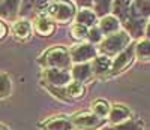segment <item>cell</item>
Listing matches in <instances>:
<instances>
[{"mask_svg": "<svg viewBox=\"0 0 150 130\" xmlns=\"http://www.w3.org/2000/svg\"><path fill=\"white\" fill-rule=\"evenodd\" d=\"M111 14L120 21L122 29L132 39L140 41L144 37L146 25L150 18V0H116Z\"/></svg>", "mask_w": 150, "mask_h": 130, "instance_id": "6da1fadb", "label": "cell"}, {"mask_svg": "<svg viewBox=\"0 0 150 130\" xmlns=\"http://www.w3.org/2000/svg\"><path fill=\"white\" fill-rule=\"evenodd\" d=\"M38 64L42 69H65L71 70L74 63L71 58V49L65 45H53L45 49L38 58Z\"/></svg>", "mask_w": 150, "mask_h": 130, "instance_id": "7a4b0ae2", "label": "cell"}, {"mask_svg": "<svg viewBox=\"0 0 150 130\" xmlns=\"http://www.w3.org/2000/svg\"><path fill=\"white\" fill-rule=\"evenodd\" d=\"M132 42H134V39L125 30H120L119 33H114L111 36H105L104 41L98 45V53L101 56L108 57V58H114L122 53V51L126 49Z\"/></svg>", "mask_w": 150, "mask_h": 130, "instance_id": "3957f363", "label": "cell"}, {"mask_svg": "<svg viewBox=\"0 0 150 130\" xmlns=\"http://www.w3.org/2000/svg\"><path fill=\"white\" fill-rule=\"evenodd\" d=\"M78 8L72 0H54L45 14L56 24H69L75 21Z\"/></svg>", "mask_w": 150, "mask_h": 130, "instance_id": "277c9868", "label": "cell"}, {"mask_svg": "<svg viewBox=\"0 0 150 130\" xmlns=\"http://www.w3.org/2000/svg\"><path fill=\"white\" fill-rule=\"evenodd\" d=\"M71 120L75 130H101L108 123V118H101L92 111L75 112L71 115Z\"/></svg>", "mask_w": 150, "mask_h": 130, "instance_id": "5b68a950", "label": "cell"}, {"mask_svg": "<svg viewBox=\"0 0 150 130\" xmlns=\"http://www.w3.org/2000/svg\"><path fill=\"white\" fill-rule=\"evenodd\" d=\"M137 61L135 57V42H132L125 51L112 58V67H111V78L112 76H117L123 72H126L132 64Z\"/></svg>", "mask_w": 150, "mask_h": 130, "instance_id": "8992f818", "label": "cell"}, {"mask_svg": "<svg viewBox=\"0 0 150 130\" xmlns=\"http://www.w3.org/2000/svg\"><path fill=\"white\" fill-rule=\"evenodd\" d=\"M71 49V58L74 64H80V63H90L95 60L99 53H98V46L92 45L89 42H80L77 45H74Z\"/></svg>", "mask_w": 150, "mask_h": 130, "instance_id": "52a82bcc", "label": "cell"}, {"mask_svg": "<svg viewBox=\"0 0 150 130\" xmlns=\"http://www.w3.org/2000/svg\"><path fill=\"white\" fill-rule=\"evenodd\" d=\"M72 81L71 70L65 69H44L42 82L48 87H66Z\"/></svg>", "mask_w": 150, "mask_h": 130, "instance_id": "ba28073f", "label": "cell"}, {"mask_svg": "<svg viewBox=\"0 0 150 130\" xmlns=\"http://www.w3.org/2000/svg\"><path fill=\"white\" fill-rule=\"evenodd\" d=\"M39 127L42 130H75L71 117L63 115V114L48 117V118L39 123Z\"/></svg>", "mask_w": 150, "mask_h": 130, "instance_id": "9c48e42d", "label": "cell"}, {"mask_svg": "<svg viewBox=\"0 0 150 130\" xmlns=\"http://www.w3.org/2000/svg\"><path fill=\"white\" fill-rule=\"evenodd\" d=\"M56 29H57V24L47 14H39V15H36L35 20H33V30L39 36L50 37V36L54 34Z\"/></svg>", "mask_w": 150, "mask_h": 130, "instance_id": "30bf717a", "label": "cell"}, {"mask_svg": "<svg viewBox=\"0 0 150 130\" xmlns=\"http://www.w3.org/2000/svg\"><path fill=\"white\" fill-rule=\"evenodd\" d=\"M21 0H0V20L15 22L20 17Z\"/></svg>", "mask_w": 150, "mask_h": 130, "instance_id": "8fae6325", "label": "cell"}, {"mask_svg": "<svg viewBox=\"0 0 150 130\" xmlns=\"http://www.w3.org/2000/svg\"><path fill=\"white\" fill-rule=\"evenodd\" d=\"M90 66H92V70H93L95 78H101V79L111 78L112 58H108V57H105V56L99 54L95 60L90 61Z\"/></svg>", "mask_w": 150, "mask_h": 130, "instance_id": "7c38bea8", "label": "cell"}, {"mask_svg": "<svg viewBox=\"0 0 150 130\" xmlns=\"http://www.w3.org/2000/svg\"><path fill=\"white\" fill-rule=\"evenodd\" d=\"M129 118H132V111L128 105H125V103H114V105H111L108 123H111L112 126H119L125 121H128Z\"/></svg>", "mask_w": 150, "mask_h": 130, "instance_id": "4fadbf2b", "label": "cell"}, {"mask_svg": "<svg viewBox=\"0 0 150 130\" xmlns=\"http://www.w3.org/2000/svg\"><path fill=\"white\" fill-rule=\"evenodd\" d=\"M71 75H72V81H77L81 84H87L95 79V75L92 70L90 63H80V64H74L71 69Z\"/></svg>", "mask_w": 150, "mask_h": 130, "instance_id": "5bb4252c", "label": "cell"}, {"mask_svg": "<svg viewBox=\"0 0 150 130\" xmlns=\"http://www.w3.org/2000/svg\"><path fill=\"white\" fill-rule=\"evenodd\" d=\"M33 33V24L29 20L20 18L12 24V34L18 41H29Z\"/></svg>", "mask_w": 150, "mask_h": 130, "instance_id": "9a60e30c", "label": "cell"}, {"mask_svg": "<svg viewBox=\"0 0 150 130\" xmlns=\"http://www.w3.org/2000/svg\"><path fill=\"white\" fill-rule=\"evenodd\" d=\"M98 27L101 29V32H102L104 36H111V34L119 33L120 30H123L120 21H119L114 15H112V14L105 15V17H102V18H99Z\"/></svg>", "mask_w": 150, "mask_h": 130, "instance_id": "2e32d148", "label": "cell"}, {"mask_svg": "<svg viewBox=\"0 0 150 130\" xmlns=\"http://www.w3.org/2000/svg\"><path fill=\"white\" fill-rule=\"evenodd\" d=\"M77 24H81V25H86V27H95L99 22V17L96 15V12L93 9H78L77 12V17H75V21Z\"/></svg>", "mask_w": 150, "mask_h": 130, "instance_id": "e0dca14e", "label": "cell"}, {"mask_svg": "<svg viewBox=\"0 0 150 130\" xmlns=\"http://www.w3.org/2000/svg\"><path fill=\"white\" fill-rule=\"evenodd\" d=\"M135 57L138 61H150V39L143 37L135 42Z\"/></svg>", "mask_w": 150, "mask_h": 130, "instance_id": "ac0fdd59", "label": "cell"}, {"mask_svg": "<svg viewBox=\"0 0 150 130\" xmlns=\"http://www.w3.org/2000/svg\"><path fill=\"white\" fill-rule=\"evenodd\" d=\"M65 90H66V96H68L69 100L81 99V97H84L86 93H87L86 85L81 84V82H77V81H71V82L65 87Z\"/></svg>", "mask_w": 150, "mask_h": 130, "instance_id": "d6986e66", "label": "cell"}, {"mask_svg": "<svg viewBox=\"0 0 150 130\" xmlns=\"http://www.w3.org/2000/svg\"><path fill=\"white\" fill-rule=\"evenodd\" d=\"M90 111L101 118H107L111 111V103L107 102L105 99H96L90 103Z\"/></svg>", "mask_w": 150, "mask_h": 130, "instance_id": "ffe728a7", "label": "cell"}, {"mask_svg": "<svg viewBox=\"0 0 150 130\" xmlns=\"http://www.w3.org/2000/svg\"><path fill=\"white\" fill-rule=\"evenodd\" d=\"M114 2L116 0H93V11L96 12V15L99 18L110 15Z\"/></svg>", "mask_w": 150, "mask_h": 130, "instance_id": "44dd1931", "label": "cell"}, {"mask_svg": "<svg viewBox=\"0 0 150 130\" xmlns=\"http://www.w3.org/2000/svg\"><path fill=\"white\" fill-rule=\"evenodd\" d=\"M33 15L36 17V0H21L20 18L29 20Z\"/></svg>", "mask_w": 150, "mask_h": 130, "instance_id": "7402d4cb", "label": "cell"}, {"mask_svg": "<svg viewBox=\"0 0 150 130\" xmlns=\"http://www.w3.org/2000/svg\"><path fill=\"white\" fill-rule=\"evenodd\" d=\"M89 27L86 25H81V24H77L74 22L72 27H71V37H74L75 41L78 42H87V37H89Z\"/></svg>", "mask_w": 150, "mask_h": 130, "instance_id": "603a6c76", "label": "cell"}, {"mask_svg": "<svg viewBox=\"0 0 150 130\" xmlns=\"http://www.w3.org/2000/svg\"><path fill=\"white\" fill-rule=\"evenodd\" d=\"M12 93V79L6 72H0V99L9 97Z\"/></svg>", "mask_w": 150, "mask_h": 130, "instance_id": "cb8c5ba5", "label": "cell"}, {"mask_svg": "<svg viewBox=\"0 0 150 130\" xmlns=\"http://www.w3.org/2000/svg\"><path fill=\"white\" fill-rule=\"evenodd\" d=\"M116 130H144V123L140 118H129L128 121H125L119 126L114 127Z\"/></svg>", "mask_w": 150, "mask_h": 130, "instance_id": "d4e9b609", "label": "cell"}, {"mask_svg": "<svg viewBox=\"0 0 150 130\" xmlns=\"http://www.w3.org/2000/svg\"><path fill=\"white\" fill-rule=\"evenodd\" d=\"M104 34L101 32V29L98 27V25H95V27H92L89 30V37H87V42L92 44V45H99L102 41H104Z\"/></svg>", "mask_w": 150, "mask_h": 130, "instance_id": "484cf974", "label": "cell"}, {"mask_svg": "<svg viewBox=\"0 0 150 130\" xmlns=\"http://www.w3.org/2000/svg\"><path fill=\"white\" fill-rule=\"evenodd\" d=\"M54 0H36V15L39 14H45L48 11V8L53 5Z\"/></svg>", "mask_w": 150, "mask_h": 130, "instance_id": "4316f807", "label": "cell"}, {"mask_svg": "<svg viewBox=\"0 0 150 130\" xmlns=\"http://www.w3.org/2000/svg\"><path fill=\"white\" fill-rule=\"evenodd\" d=\"M78 9H93V0H72Z\"/></svg>", "mask_w": 150, "mask_h": 130, "instance_id": "83f0119b", "label": "cell"}, {"mask_svg": "<svg viewBox=\"0 0 150 130\" xmlns=\"http://www.w3.org/2000/svg\"><path fill=\"white\" fill-rule=\"evenodd\" d=\"M8 33H9V27H8L6 21L0 20V41H3V39L8 36Z\"/></svg>", "mask_w": 150, "mask_h": 130, "instance_id": "f1b7e54d", "label": "cell"}, {"mask_svg": "<svg viewBox=\"0 0 150 130\" xmlns=\"http://www.w3.org/2000/svg\"><path fill=\"white\" fill-rule=\"evenodd\" d=\"M144 37L150 39V18H149V21H147V25H146V33H144Z\"/></svg>", "mask_w": 150, "mask_h": 130, "instance_id": "f546056e", "label": "cell"}, {"mask_svg": "<svg viewBox=\"0 0 150 130\" xmlns=\"http://www.w3.org/2000/svg\"><path fill=\"white\" fill-rule=\"evenodd\" d=\"M0 130H11L8 126H5V124H2V123H0Z\"/></svg>", "mask_w": 150, "mask_h": 130, "instance_id": "4dcf8cb0", "label": "cell"}, {"mask_svg": "<svg viewBox=\"0 0 150 130\" xmlns=\"http://www.w3.org/2000/svg\"><path fill=\"white\" fill-rule=\"evenodd\" d=\"M128 2H134V0H128Z\"/></svg>", "mask_w": 150, "mask_h": 130, "instance_id": "1f68e13d", "label": "cell"}]
</instances>
